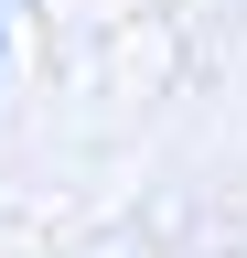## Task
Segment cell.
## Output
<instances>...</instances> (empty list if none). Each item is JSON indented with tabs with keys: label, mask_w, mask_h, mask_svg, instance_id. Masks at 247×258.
I'll list each match as a JSON object with an SVG mask.
<instances>
[]
</instances>
